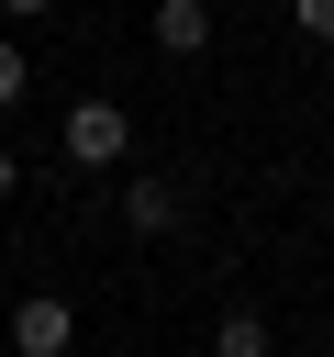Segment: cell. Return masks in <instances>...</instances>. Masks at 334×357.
<instances>
[{"mask_svg": "<svg viewBox=\"0 0 334 357\" xmlns=\"http://www.w3.org/2000/svg\"><path fill=\"white\" fill-rule=\"evenodd\" d=\"M122 145H134L122 100H67V156L78 167H122Z\"/></svg>", "mask_w": 334, "mask_h": 357, "instance_id": "1", "label": "cell"}, {"mask_svg": "<svg viewBox=\"0 0 334 357\" xmlns=\"http://www.w3.org/2000/svg\"><path fill=\"white\" fill-rule=\"evenodd\" d=\"M67 335H78V312H67V290H33V301L11 312V346H22V357H67Z\"/></svg>", "mask_w": 334, "mask_h": 357, "instance_id": "2", "label": "cell"}, {"mask_svg": "<svg viewBox=\"0 0 334 357\" xmlns=\"http://www.w3.org/2000/svg\"><path fill=\"white\" fill-rule=\"evenodd\" d=\"M156 45L167 56H200L212 45V0H156Z\"/></svg>", "mask_w": 334, "mask_h": 357, "instance_id": "3", "label": "cell"}, {"mask_svg": "<svg viewBox=\"0 0 334 357\" xmlns=\"http://www.w3.org/2000/svg\"><path fill=\"white\" fill-rule=\"evenodd\" d=\"M122 223H134V234H167V223H178V190L134 178V190H122Z\"/></svg>", "mask_w": 334, "mask_h": 357, "instance_id": "4", "label": "cell"}, {"mask_svg": "<svg viewBox=\"0 0 334 357\" xmlns=\"http://www.w3.org/2000/svg\"><path fill=\"white\" fill-rule=\"evenodd\" d=\"M212 357H267V324H256V312H223V324H212Z\"/></svg>", "mask_w": 334, "mask_h": 357, "instance_id": "5", "label": "cell"}, {"mask_svg": "<svg viewBox=\"0 0 334 357\" xmlns=\"http://www.w3.org/2000/svg\"><path fill=\"white\" fill-rule=\"evenodd\" d=\"M289 22H301L312 45H334V0H289Z\"/></svg>", "mask_w": 334, "mask_h": 357, "instance_id": "6", "label": "cell"}, {"mask_svg": "<svg viewBox=\"0 0 334 357\" xmlns=\"http://www.w3.org/2000/svg\"><path fill=\"white\" fill-rule=\"evenodd\" d=\"M22 78H33V67H22V45H11V33H0V112H11V100H22Z\"/></svg>", "mask_w": 334, "mask_h": 357, "instance_id": "7", "label": "cell"}, {"mask_svg": "<svg viewBox=\"0 0 334 357\" xmlns=\"http://www.w3.org/2000/svg\"><path fill=\"white\" fill-rule=\"evenodd\" d=\"M0 11H11V22H33V11H56V0H0Z\"/></svg>", "mask_w": 334, "mask_h": 357, "instance_id": "8", "label": "cell"}, {"mask_svg": "<svg viewBox=\"0 0 334 357\" xmlns=\"http://www.w3.org/2000/svg\"><path fill=\"white\" fill-rule=\"evenodd\" d=\"M11 178H22V167H11V145H0V190H11Z\"/></svg>", "mask_w": 334, "mask_h": 357, "instance_id": "9", "label": "cell"}]
</instances>
